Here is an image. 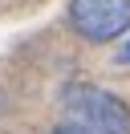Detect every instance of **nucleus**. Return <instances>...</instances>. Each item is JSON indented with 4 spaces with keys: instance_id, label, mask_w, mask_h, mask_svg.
<instances>
[{
    "instance_id": "7ed1b4c3",
    "label": "nucleus",
    "mask_w": 130,
    "mask_h": 134,
    "mask_svg": "<svg viewBox=\"0 0 130 134\" xmlns=\"http://www.w3.org/2000/svg\"><path fill=\"white\" fill-rule=\"evenodd\" d=\"M53 134H94V130H85V126H77V122H61Z\"/></svg>"
},
{
    "instance_id": "f03ea898",
    "label": "nucleus",
    "mask_w": 130,
    "mask_h": 134,
    "mask_svg": "<svg viewBox=\"0 0 130 134\" xmlns=\"http://www.w3.org/2000/svg\"><path fill=\"white\" fill-rule=\"evenodd\" d=\"M69 25L85 41H114L130 29V0H73Z\"/></svg>"
},
{
    "instance_id": "20e7f679",
    "label": "nucleus",
    "mask_w": 130,
    "mask_h": 134,
    "mask_svg": "<svg viewBox=\"0 0 130 134\" xmlns=\"http://www.w3.org/2000/svg\"><path fill=\"white\" fill-rule=\"evenodd\" d=\"M118 61H122V65H130V41L122 45V53H118Z\"/></svg>"
},
{
    "instance_id": "f257e3e1",
    "label": "nucleus",
    "mask_w": 130,
    "mask_h": 134,
    "mask_svg": "<svg viewBox=\"0 0 130 134\" xmlns=\"http://www.w3.org/2000/svg\"><path fill=\"white\" fill-rule=\"evenodd\" d=\"M65 114L94 134H130V106L98 85H69Z\"/></svg>"
}]
</instances>
